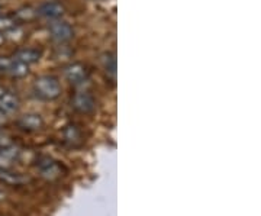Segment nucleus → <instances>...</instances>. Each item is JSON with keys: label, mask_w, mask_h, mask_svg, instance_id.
Returning a JSON list of instances; mask_svg holds the SVG:
<instances>
[{"label": "nucleus", "mask_w": 261, "mask_h": 216, "mask_svg": "<svg viewBox=\"0 0 261 216\" xmlns=\"http://www.w3.org/2000/svg\"><path fill=\"white\" fill-rule=\"evenodd\" d=\"M73 107L80 113H92L96 107V102L90 93L80 92V93H75L73 97Z\"/></svg>", "instance_id": "nucleus-4"}, {"label": "nucleus", "mask_w": 261, "mask_h": 216, "mask_svg": "<svg viewBox=\"0 0 261 216\" xmlns=\"http://www.w3.org/2000/svg\"><path fill=\"white\" fill-rule=\"evenodd\" d=\"M0 180L9 186H22L28 183V177L22 176L20 173H15L12 170H0Z\"/></svg>", "instance_id": "nucleus-9"}, {"label": "nucleus", "mask_w": 261, "mask_h": 216, "mask_svg": "<svg viewBox=\"0 0 261 216\" xmlns=\"http://www.w3.org/2000/svg\"><path fill=\"white\" fill-rule=\"evenodd\" d=\"M64 140L68 145L71 147H79L83 142V135L82 131L75 125H68L64 129Z\"/></svg>", "instance_id": "nucleus-11"}, {"label": "nucleus", "mask_w": 261, "mask_h": 216, "mask_svg": "<svg viewBox=\"0 0 261 216\" xmlns=\"http://www.w3.org/2000/svg\"><path fill=\"white\" fill-rule=\"evenodd\" d=\"M103 61H105L106 71L111 73L112 75H115V73H116V58H115V56L113 54H106L105 58H103Z\"/></svg>", "instance_id": "nucleus-14"}, {"label": "nucleus", "mask_w": 261, "mask_h": 216, "mask_svg": "<svg viewBox=\"0 0 261 216\" xmlns=\"http://www.w3.org/2000/svg\"><path fill=\"white\" fill-rule=\"evenodd\" d=\"M3 42H5V35H3V34L0 32V45H2Z\"/></svg>", "instance_id": "nucleus-17"}, {"label": "nucleus", "mask_w": 261, "mask_h": 216, "mask_svg": "<svg viewBox=\"0 0 261 216\" xmlns=\"http://www.w3.org/2000/svg\"><path fill=\"white\" fill-rule=\"evenodd\" d=\"M64 12L65 8L61 3H58V2H47V3H44V5H41L38 8L37 15L42 16V18L56 20V19L61 18L64 15Z\"/></svg>", "instance_id": "nucleus-6"}, {"label": "nucleus", "mask_w": 261, "mask_h": 216, "mask_svg": "<svg viewBox=\"0 0 261 216\" xmlns=\"http://www.w3.org/2000/svg\"><path fill=\"white\" fill-rule=\"evenodd\" d=\"M6 119H8V115L3 112V111H0V125L6 122Z\"/></svg>", "instance_id": "nucleus-16"}, {"label": "nucleus", "mask_w": 261, "mask_h": 216, "mask_svg": "<svg viewBox=\"0 0 261 216\" xmlns=\"http://www.w3.org/2000/svg\"><path fill=\"white\" fill-rule=\"evenodd\" d=\"M37 167L44 179L56 180L61 176V167L58 166V163L51 160V158H48V157L39 158Z\"/></svg>", "instance_id": "nucleus-3"}, {"label": "nucleus", "mask_w": 261, "mask_h": 216, "mask_svg": "<svg viewBox=\"0 0 261 216\" xmlns=\"http://www.w3.org/2000/svg\"><path fill=\"white\" fill-rule=\"evenodd\" d=\"M0 13H2V8H0Z\"/></svg>", "instance_id": "nucleus-19"}, {"label": "nucleus", "mask_w": 261, "mask_h": 216, "mask_svg": "<svg viewBox=\"0 0 261 216\" xmlns=\"http://www.w3.org/2000/svg\"><path fill=\"white\" fill-rule=\"evenodd\" d=\"M64 74L71 85H82L87 78V68L82 63H73L65 67Z\"/></svg>", "instance_id": "nucleus-5"}, {"label": "nucleus", "mask_w": 261, "mask_h": 216, "mask_svg": "<svg viewBox=\"0 0 261 216\" xmlns=\"http://www.w3.org/2000/svg\"><path fill=\"white\" fill-rule=\"evenodd\" d=\"M41 56L42 54L38 49H34V48H23V49H19L13 58H16L18 61H22V63H25V64L29 66V64H34V63L39 61Z\"/></svg>", "instance_id": "nucleus-10"}, {"label": "nucleus", "mask_w": 261, "mask_h": 216, "mask_svg": "<svg viewBox=\"0 0 261 216\" xmlns=\"http://www.w3.org/2000/svg\"><path fill=\"white\" fill-rule=\"evenodd\" d=\"M19 126L27 131H38L44 126V119L38 113H28L19 119Z\"/></svg>", "instance_id": "nucleus-8"}, {"label": "nucleus", "mask_w": 261, "mask_h": 216, "mask_svg": "<svg viewBox=\"0 0 261 216\" xmlns=\"http://www.w3.org/2000/svg\"><path fill=\"white\" fill-rule=\"evenodd\" d=\"M37 16V10L32 9V8H23V9H19L12 18L15 19V22H29Z\"/></svg>", "instance_id": "nucleus-12"}, {"label": "nucleus", "mask_w": 261, "mask_h": 216, "mask_svg": "<svg viewBox=\"0 0 261 216\" xmlns=\"http://www.w3.org/2000/svg\"><path fill=\"white\" fill-rule=\"evenodd\" d=\"M49 32H51V35L54 39H57L58 42H65V41H70L73 35H74V31L73 28L70 26V23H67L64 20H53L51 23H49Z\"/></svg>", "instance_id": "nucleus-2"}, {"label": "nucleus", "mask_w": 261, "mask_h": 216, "mask_svg": "<svg viewBox=\"0 0 261 216\" xmlns=\"http://www.w3.org/2000/svg\"><path fill=\"white\" fill-rule=\"evenodd\" d=\"M19 107H20V100L16 94L10 92L0 94V111H3L6 115H12L18 112Z\"/></svg>", "instance_id": "nucleus-7"}, {"label": "nucleus", "mask_w": 261, "mask_h": 216, "mask_svg": "<svg viewBox=\"0 0 261 216\" xmlns=\"http://www.w3.org/2000/svg\"><path fill=\"white\" fill-rule=\"evenodd\" d=\"M9 145H12L9 135H6L5 132L0 131V148H6V147H9Z\"/></svg>", "instance_id": "nucleus-15"}, {"label": "nucleus", "mask_w": 261, "mask_h": 216, "mask_svg": "<svg viewBox=\"0 0 261 216\" xmlns=\"http://www.w3.org/2000/svg\"><path fill=\"white\" fill-rule=\"evenodd\" d=\"M18 23L15 22V19L12 16H0V32H8L10 29H13Z\"/></svg>", "instance_id": "nucleus-13"}, {"label": "nucleus", "mask_w": 261, "mask_h": 216, "mask_svg": "<svg viewBox=\"0 0 261 216\" xmlns=\"http://www.w3.org/2000/svg\"><path fill=\"white\" fill-rule=\"evenodd\" d=\"M34 92L44 100H56L61 94V85L54 75H41L34 82Z\"/></svg>", "instance_id": "nucleus-1"}, {"label": "nucleus", "mask_w": 261, "mask_h": 216, "mask_svg": "<svg viewBox=\"0 0 261 216\" xmlns=\"http://www.w3.org/2000/svg\"><path fill=\"white\" fill-rule=\"evenodd\" d=\"M3 198H5V193H3V192H0V200H2Z\"/></svg>", "instance_id": "nucleus-18"}]
</instances>
